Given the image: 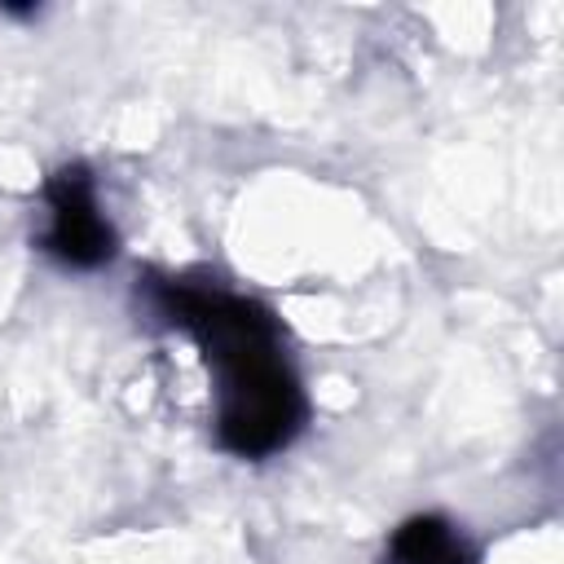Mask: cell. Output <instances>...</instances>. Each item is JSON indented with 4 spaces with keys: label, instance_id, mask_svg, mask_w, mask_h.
Segmentation results:
<instances>
[{
    "label": "cell",
    "instance_id": "obj_2",
    "mask_svg": "<svg viewBox=\"0 0 564 564\" xmlns=\"http://www.w3.org/2000/svg\"><path fill=\"white\" fill-rule=\"evenodd\" d=\"M44 203H48L44 251L53 260H62L66 269H101L115 256V229L101 216L93 176L79 163L62 167L44 185Z\"/></svg>",
    "mask_w": 564,
    "mask_h": 564
},
{
    "label": "cell",
    "instance_id": "obj_1",
    "mask_svg": "<svg viewBox=\"0 0 564 564\" xmlns=\"http://www.w3.org/2000/svg\"><path fill=\"white\" fill-rule=\"evenodd\" d=\"M159 313L181 326L216 375V441L238 458H269L304 427V392L264 304L194 282H159Z\"/></svg>",
    "mask_w": 564,
    "mask_h": 564
},
{
    "label": "cell",
    "instance_id": "obj_3",
    "mask_svg": "<svg viewBox=\"0 0 564 564\" xmlns=\"http://www.w3.org/2000/svg\"><path fill=\"white\" fill-rule=\"evenodd\" d=\"M388 564H476V555L445 516H410L388 542Z\"/></svg>",
    "mask_w": 564,
    "mask_h": 564
}]
</instances>
